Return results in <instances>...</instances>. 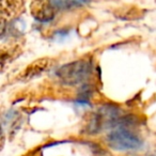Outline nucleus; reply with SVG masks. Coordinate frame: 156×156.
Here are the masks:
<instances>
[{
  "instance_id": "nucleus-1",
  "label": "nucleus",
  "mask_w": 156,
  "mask_h": 156,
  "mask_svg": "<svg viewBox=\"0 0 156 156\" xmlns=\"http://www.w3.org/2000/svg\"><path fill=\"white\" fill-rule=\"evenodd\" d=\"M92 62L89 59H79L62 65L56 75L61 83L77 86L83 83L92 74Z\"/></svg>"
},
{
  "instance_id": "nucleus-2",
  "label": "nucleus",
  "mask_w": 156,
  "mask_h": 156,
  "mask_svg": "<svg viewBox=\"0 0 156 156\" xmlns=\"http://www.w3.org/2000/svg\"><path fill=\"white\" fill-rule=\"evenodd\" d=\"M107 143L117 151H130L137 150L142 145V140L134 132L126 127H119L113 129L107 136Z\"/></svg>"
},
{
  "instance_id": "nucleus-3",
  "label": "nucleus",
  "mask_w": 156,
  "mask_h": 156,
  "mask_svg": "<svg viewBox=\"0 0 156 156\" xmlns=\"http://www.w3.org/2000/svg\"><path fill=\"white\" fill-rule=\"evenodd\" d=\"M56 8L51 0H33L31 5V13L37 20L47 23L54 18Z\"/></svg>"
},
{
  "instance_id": "nucleus-4",
  "label": "nucleus",
  "mask_w": 156,
  "mask_h": 156,
  "mask_svg": "<svg viewBox=\"0 0 156 156\" xmlns=\"http://www.w3.org/2000/svg\"><path fill=\"white\" fill-rule=\"evenodd\" d=\"M50 65H52V59L43 58L35 60L34 62H32L30 65H28L26 67V69L23 72L22 75L20 76V78L23 79L24 81L30 80V79L37 77L41 74H43L45 71H47L50 67Z\"/></svg>"
},
{
  "instance_id": "nucleus-5",
  "label": "nucleus",
  "mask_w": 156,
  "mask_h": 156,
  "mask_svg": "<svg viewBox=\"0 0 156 156\" xmlns=\"http://www.w3.org/2000/svg\"><path fill=\"white\" fill-rule=\"evenodd\" d=\"M23 7L22 0H2V16H11Z\"/></svg>"
}]
</instances>
